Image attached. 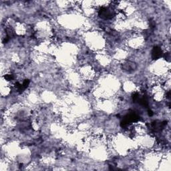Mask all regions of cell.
<instances>
[{"label": "cell", "instance_id": "6da1fadb", "mask_svg": "<svg viewBox=\"0 0 171 171\" xmlns=\"http://www.w3.org/2000/svg\"><path fill=\"white\" fill-rule=\"evenodd\" d=\"M140 120V117L137 115L134 112H130L129 114H126L123 117V120L121 121L120 125L123 128H126L128 126V124L132 123H136Z\"/></svg>", "mask_w": 171, "mask_h": 171}, {"label": "cell", "instance_id": "7a4b0ae2", "mask_svg": "<svg viewBox=\"0 0 171 171\" xmlns=\"http://www.w3.org/2000/svg\"><path fill=\"white\" fill-rule=\"evenodd\" d=\"M98 15L103 20H110L114 17L115 12L111 8H102L98 12Z\"/></svg>", "mask_w": 171, "mask_h": 171}, {"label": "cell", "instance_id": "3957f363", "mask_svg": "<svg viewBox=\"0 0 171 171\" xmlns=\"http://www.w3.org/2000/svg\"><path fill=\"white\" fill-rule=\"evenodd\" d=\"M122 68H123L124 72L131 73L134 72L137 69V64L134 62L127 61V62H124L122 65Z\"/></svg>", "mask_w": 171, "mask_h": 171}, {"label": "cell", "instance_id": "277c9868", "mask_svg": "<svg viewBox=\"0 0 171 171\" xmlns=\"http://www.w3.org/2000/svg\"><path fill=\"white\" fill-rule=\"evenodd\" d=\"M166 124L167 123L166 121H154L153 123H152L151 126L155 132H158V131H160L161 130H163V128L166 126Z\"/></svg>", "mask_w": 171, "mask_h": 171}, {"label": "cell", "instance_id": "5b68a950", "mask_svg": "<svg viewBox=\"0 0 171 171\" xmlns=\"http://www.w3.org/2000/svg\"><path fill=\"white\" fill-rule=\"evenodd\" d=\"M163 51L160 47H154L152 51V58L153 60H158L163 56Z\"/></svg>", "mask_w": 171, "mask_h": 171}, {"label": "cell", "instance_id": "8992f818", "mask_svg": "<svg viewBox=\"0 0 171 171\" xmlns=\"http://www.w3.org/2000/svg\"><path fill=\"white\" fill-rule=\"evenodd\" d=\"M30 84V80H25L23 81L22 84H20L19 82H17L16 84V88L17 89V90L20 92H22L26 90Z\"/></svg>", "mask_w": 171, "mask_h": 171}, {"label": "cell", "instance_id": "52a82bcc", "mask_svg": "<svg viewBox=\"0 0 171 171\" xmlns=\"http://www.w3.org/2000/svg\"><path fill=\"white\" fill-rule=\"evenodd\" d=\"M136 102H138L140 105H142L145 107H147L148 106V100L146 98V97L145 96H143L142 97H140V96Z\"/></svg>", "mask_w": 171, "mask_h": 171}, {"label": "cell", "instance_id": "ba28073f", "mask_svg": "<svg viewBox=\"0 0 171 171\" xmlns=\"http://www.w3.org/2000/svg\"><path fill=\"white\" fill-rule=\"evenodd\" d=\"M4 78H5L6 80L10 81V80H12L14 79V76L12 74H8V75H5L4 76Z\"/></svg>", "mask_w": 171, "mask_h": 171}, {"label": "cell", "instance_id": "9c48e42d", "mask_svg": "<svg viewBox=\"0 0 171 171\" xmlns=\"http://www.w3.org/2000/svg\"><path fill=\"white\" fill-rule=\"evenodd\" d=\"M148 116L149 117H152V115H153V112H152V110H148Z\"/></svg>", "mask_w": 171, "mask_h": 171}, {"label": "cell", "instance_id": "30bf717a", "mask_svg": "<svg viewBox=\"0 0 171 171\" xmlns=\"http://www.w3.org/2000/svg\"><path fill=\"white\" fill-rule=\"evenodd\" d=\"M166 96H166V97H167V98H170V92H169L167 93V95H166Z\"/></svg>", "mask_w": 171, "mask_h": 171}]
</instances>
